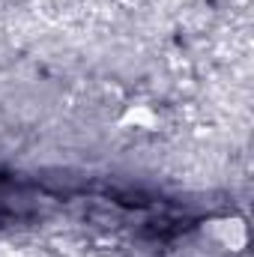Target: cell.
I'll list each match as a JSON object with an SVG mask.
<instances>
[{
    "mask_svg": "<svg viewBox=\"0 0 254 257\" xmlns=\"http://www.w3.org/2000/svg\"><path fill=\"white\" fill-rule=\"evenodd\" d=\"M123 123H135V126H141V128H153L156 126V117L147 108H132L126 117H123Z\"/></svg>",
    "mask_w": 254,
    "mask_h": 257,
    "instance_id": "7a4b0ae2",
    "label": "cell"
},
{
    "mask_svg": "<svg viewBox=\"0 0 254 257\" xmlns=\"http://www.w3.org/2000/svg\"><path fill=\"white\" fill-rule=\"evenodd\" d=\"M212 236L224 245V248H230V251H242V245H245V224H242V218H221V221H212Z\"/></svg>",
    "mask_w": 254,
    "mask_h": 257,
    "instance_id": "6da1fadb",
    "label": "cell"
}]
</instances>
